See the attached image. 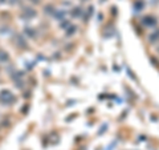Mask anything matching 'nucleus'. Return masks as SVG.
<instances>
[{
	"mask_svg": "<svg viewBox=\"0 0 159 150\" xmlns=\"http://www.w3.org/2000/svg\"><path fill=\"white\" fill-rule=\"evenodd\" d=\"M15 96L11 93V90L8 89H3L0 92V104L1 105H12L15 102Z\"/></svg>",
	"mask_w": 159,
	"mask_h": 150,
	"instance_id": "obj_1",
	"label": "nucleus"
},
{
	"mask_svg": "<svg viewBox=\"0 0 159 150\" xmlns=\"http://www.w3.org/2000/svg\"><path fill=\"white\" fill-rule=\"evenodd\" d=\"M36 16V11L35 9H31V8H25L24 9V13H23V17L24 19H32V17H35Z\"/></svg>",
	"mask_w": 159,
	"mask_h": 150,
	"instance_id": "obj_2",
	"label": "nucleus"
},
{
	"mask_svg": "<svg viewBox=\"0 0 159 150\" xmlns=\"http://www.w3.org/2000/svg\"><path fill=\"white\" fill-rule=\"evenodd\" d=\"M81 15H82V9L80 7L74 8L73 11H72V16H73V17H80Z\"/></svg>",
	"mask_w": 159,
	"mask_h": 150,
	"instance_id": "obj_3",
	"label": "nucleus"
},
{
	"mask_svg": "<svg viewBox=\"0 0 159 150\" xmlns=\"http://www.w3.org/2000/svg\"><path fill=\"white\" fill-rule=\"evenodd\" d=\"M24 32H25V35L29 36V37H35V29H32V28L29 27H25V29H24Z\"/></svg>",
	"mask_w": 159,
	"mask_h": 150,
	"instance_id": "obj_4",
	"label": "nucleus"
},
{
	"mask_svg": "<svg viewBox=\"0 0 159 150\" xmlns=\"http://www.w3.org/2000/svg\"><path fill=\"white\" fill-rule=\"evenodd\" d=\"M76 31H77V27H76V25H70V27L68 28V31H66V35L72 36V35H74V32Z\"/></svg>",
	"mask_w": 159,
	"mask_h": 150,
	"instance_id": "obj_5",
	"label": "nucleus"
},
{
	"mask_svg": "<svg viewBox=\"0 0 159 150\" xmlns=\"http://www.w3.org/2000/svg\"><path fill=\"white\" fill-rule=\"evenodd\" d=\"M16 40L19 41V45L20 46H23V48H24V46H27V45H25V41H24V38H23V36H21V35L16 36Z\"/></svg>",
	"mask_w": 159,
	"mask_h": 150,
	"instance_id": "obj_6",
	"label": "nucleus"
},
{
	"mask_svg": "<svg viewBox=\"0 0 159 150\" xmlns=\"http://www.w3.org/2000/svg\"><path fill=\"white\" fill-rule=\"evenodd\" d=\"M57 13H54V17L56 19H64V16L66 15V12H64V11H56Z\"/></svg>",
	"mask_w": 159,
	"mask_h": 150,
	"instance_id": "obj_7",
	"label": "nucleus"
},
{
	"mask_svg": "<svg viewBox=\"0 0 159 150\" xmlns=\"http://www.w3.org/2000/svg\"><path fill=\"white\" fill-rule=\"evenodd\" d=\"M7 60H8V53L0 50V61H7Z\"/></svg>",
	"mask_w": 159,
	"mask_h": 150,
	"instance_id": "obj_8",
	"label": "nucleus"
},
{
	"mask_svg": "<svg viewBox=\"0 0 159 150\" xmlns=\"http://www.w3.org/2000/svg\"><path fill=\"white\" fill-rule=\"evenodd\" d=\"M45 12H47V13H49V15H54V8L52 7V5H47V7H45Z\"/></svg>",
	"mask_w": 159,
	"mask_h": 150,
	"instance_id": "obj_9",
	"label": "nucleus"
},
{
	"mask_svg": "<svg viewBox=\"0 0 159 150\" xmlns=\"http://www.w3.org/2000/svg\"><path fill=\"white\" fill-rule=\"evenodd\" d=\"M5 1H7V0H5ZM0 3H4V0H0Z\"/></svg>",
	"mask_w": 159,
	"mask_h": 150,
	"instance_id": "obj_10",
	"label": "nucleus"
}]
</instances>
